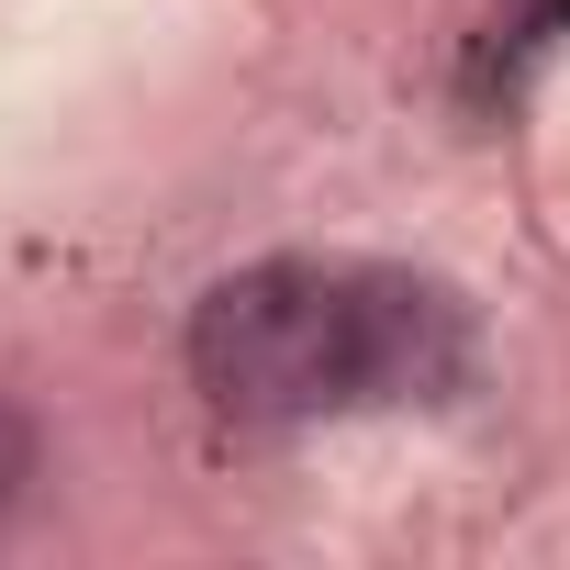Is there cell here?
Wrapping results in <instances>:
<instances>
[{
  "label": "cell",
  "mask_w": 570,
  "mask_h": 570,
  "mask_svg": "<svg viewBox=\"0 0 570 570\" xmlns=\"http://www.w3.org/2000/svg\"><path fill=\"white\" fill-rule=\"evenodd\" d=\"M179 358L224 425H314L358 403V279L325 257H246L190 303Z\"/></svg>",
  "instance_id": "1"
},
{
  "label": "cell",
  "mask_w": 570,
  "mask_h": 570,
  "mask_svg": "<svg viewBox=\"0 0 570 570\" xmlns=\"http://www.w3.org/2000/svg\"><path fill=\"white\" fill-rule=\"evenodd\" d=\"M358 279V403H436L470 370V314L414 268H347Z\"/></svg>",
  "instance_id": "2"
},
{
  "label": "cell",
  "mask_w": 570,
  "mask_h": 570,
  "mask_svg": "<svg viewBox=\"0 0 570 570\" xmlns=\"http://www.w3.org/2000/svg\"><path fill=\"white\" fill-rule=\"evenodd\" d=\"M35 470H46V425L12 403V392H0V525H12L23 514V492H35Z\"/></svg>",
  "instance_id": "3"
}]
</instances>
